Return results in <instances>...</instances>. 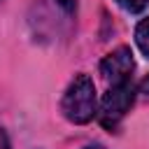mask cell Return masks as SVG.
<instances>
[{
    "instance_id": "obj_9",
    "label": "cell",
    "mask_w": 149,
    "mask_h": 149,
    "mask_svg": "<svg viewBox=\"0 0 149 149\" xmlns=\"http://www.w3.org/2000/svg\"><path fill=\"white\" fill-rule=\"evenodd\" d=\"M84 149H107V147H102V144H88V147H84Z\"/></svg>"
},
{
    "instance_id": "obj_5",
    "label": "cell",
    "mask_w": 149,
    "mask_h": 149,
    "mask_svg": "<svg viewBox=\"0 0 149 149\" xmlns=\"http://www.w3.org/2000/svg\"><path fill=\"white\" fill-rule=\"evenodd\" d=\"M126 12H130V14H137V12H142V9H147L149 7V0H116Z\"/></svg>"
},
{
    "instance_id": "obj_1",
    "label": "cell",
    "mask_w": 149,
    "mask_h": 149,
    "mask_svg": "<svg viewBox=\"0 0 149 149\" xmlns=\"http://www.w3.org/2000/svg\"><path fill=\"white\" fill-rule=\"evenodd\" d=\"M61 112L63 116L70 121V123H88L95 112H98V93H95V84L88 74H77L65 93H63V100H61Z\"/></svg>"
},
{
    "instance_id": "obj_3",
    "label": "cell",
    "mask_w": 149,
    "mask_h": 149,
    "mask_svg": "<svg viewBox=\"0 0 149 149\" xmlns=\"http://www.w3.org/2000/svg\"><path fill=\"white\" fill-rule=\"evenodd\" d=\"M133 70H135V61L128 47H119L112 54H107L100 61V74L109 81V84H119V81H130L133 79Z\"/></svg>"
},
{
    "instance_id": "obj_8",
    "label": "cell",
    "mask_w": 149,
    "mask_h": 149,
    "mask_svg": "<svg viewBox=\"0 0 149 149\" xmlns=\"http://www.w3.org/2000/svg\"><path fill=\"white\" fill-rule=\"evenodd\" d=\"M0 147H2V149H12V144H9V140H7V133H5V130H0Z\"/></svg>"
},
{
    "instance_id": "obj_7",
    "label": "cell",
    "mask_w": 149,
    "mask_h": 149,
    "mask_svg": "<svg viewBox=\"0 0 149 149\" xmlns=\"http://www.w3.org/2000/svg\"><path fill=\"white\" fill-rule=\"evenodd\" d=\"M58 5H61L65 12H74V5H77V0H58Z\"/></svg>"
},
{
    "instance_id": "obj_4",
    "label": "cell",
    "mask_w": 149,
    "mask_h": 149,
    "mask_svg": "<svg viewBox=\"0 0 149 149\" xmlns=\"http://www.w3.org/2000/svg\"><path fill=\"white\" fill-rule=\"evenodd\" d=\"M135 44H137V49L149 58V16L142 19V21L137 23V28H135Z\"/></svg>"
},
{
    "instance_id": "obj_2",
    "label": "cell",
    "mask_w": 149,
    "mask_h": 149,
    "mask_svg": "<svg viewBox=\"0 0 149 149\" xmlns=\"http://www.w3.org/2000/svg\"><path fill=\"white\" fill-rule=\"evenodd\" d=\"M133 100H135L133 79H130V81L109 84V88H107V93L102 95L100 107H98V112H95V116H98V121L102 123V128L116 130V126L121 123V119L128 114Z\"/></svg>"
},
{
    "instance_id": "obj_6",
    "label": "cell",
    "mask_w": 149,
    "mask_h": 149,
    "mask_svg": "<svg viewBox=\"0 0 149 149\" xmlns=\"http://www.w3.org/2000/svg\"><path fill=\"white\" fill-rule=\"evenodd\" d=\"M137 91H140V95H142V98H147V100H149V74H147V77L140 81Z\"/></svg>"
}]
</instances>
